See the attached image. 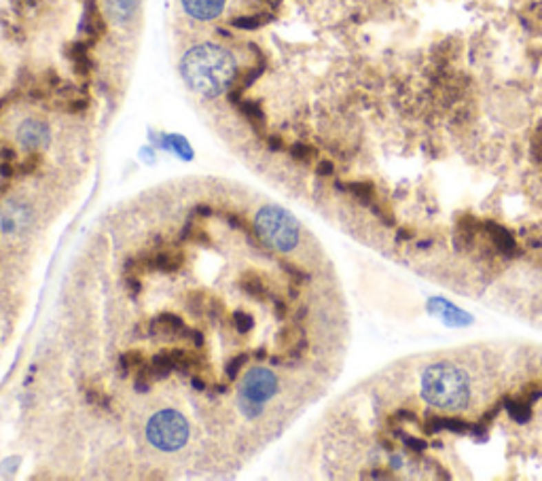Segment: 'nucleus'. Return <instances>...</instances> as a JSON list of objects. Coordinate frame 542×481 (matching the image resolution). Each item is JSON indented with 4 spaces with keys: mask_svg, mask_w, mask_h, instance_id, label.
I'll return each mask as SVG.
<instances>
[{
    "mask_svg": "<svg viewBox=\"0 0 542 481\" xmlns=\"http://www.w3.org/2000/svg\"><path fill=\"white\" fill-rule=\"evenodd\" d=\"M273 309H275V316H278V318L286 316V303H284L282 299H273Z\"/></svg>",
    "mask_w": 542,
    "mask_h": 481,
    "instance_id": "ea45409f",
    "label": "nucleus"
},
{
    "mask_svg": "<svg viewBox=\"0 0 542 481\" xmlns=\"http://www.w3.org/2000/svg\"><path fill=\"white\" fill-rule=\"evenodd\" d=\"M225 218H227V223H229L233 229H242V232H244V234H248L250 238L254 236V234H252V229H250V225H248V223H246L242 216H238V214H227Z\"/></svg>",
    "mask_w": 542,
    "mask_h": 481,
    "instance_id": "c85d7f7f",
    "label": "nucleus"
},
{
    "mask_svg": "<svg viewBox=\"0 0 542 481\" xmlns=\"http://www.w3.org/2000/svg\"><path fill=\"white\" fill-rule=\"evenodd\" d=\"M282 267H284V272H286L291 278H293V282L295 285H299V282H305L307 280V276L301 272V269H297L295 265H289V263H282Z\"/></svg>",
    "mask_w": 542,
    "mask_h": 481,
    "instance_id": "2f4dec72",
    "label": "nucleus"
},
{
    "mask_svg": "<svg viewBox=\"0 0 542 481\" xmlns=\"http://www.w3.org/2000/svg\"><path fill=\"white\" fill-rule=\"evenodd\" d=\"M125 282H127V289H129V293H132V297H138L140 295V291H142V285H140V280H138V276H127L125 278Z\"/></svg>",
    "mask_w": 542,
    "mask_h": 481,
    "instance_id": "72a5a7b5",
    "label": "nucleus"
},
{
    "mask_svg": "<svg viewBox=\"0 0 542 481\" xmlns=\"http://www.w3.org/2000/svg\"><path fill=\"white\" fill-rule=\"evenodd\" d=\"M191 384H193V388H197V390H206V382L199 378V376H193V378H191Z\"/></svg>",
    "mask_w": 542,
    "mask_h": 481,
    "instance_id": "79ce46f5",
    "label": "nucleus"
},
{
    "mask_svg": "<svg viewBox=\"0 0 542 481\" xmlns=\"http://www.w3.org/2000/svg\"><path fill=\"white\" fill-rule=\"evenodd\" d=\"M0 176L7 178V181L15 176V167H13L11 161H3V163H0Z\"/></svg>",
    "mask_w": 542,
    "mask_h": 481,
    "instance_id": "4c0bfd02",
    "label": "nucleus"
},
{
    "mask_svg": "<svg viewBox=\"0 0 542 481\" xmlns=\"http://www.w3.org/2000/svg\"><path fill=\"white\" fill-rule=\"evenodd\" d=\"M191 236H193V223L187 221V223H185V227H183L180 234H178V242H180V244H183V242H189Z\"/></svg>",
    "mask_w": 542,
    "mask_h": 481,
    "instance_id": "58836bf2",
    "label": "nucleus"
},
{
    "mask_svg": "<svg viewBox=\"0 0 542 481\" xmlns=\"http://www.w3.org/2000/svg\"><path fill=\"white\" fill-rule=\"evenodd\" d=\"M142 365H147V358H145V352H140V350H127V352L121 354V358H119L121 376H127L129 371L140 369Z\"/></svg>",
    "mask_w": 542,
    "mask_h": 481,
    "instance_id": "f3484780",
    "label": "nucleus"
},
{
    "mask_svg": "<svg viewBox=\"0 0 542 481\" xmlns=\"http://www.w3.org/2000/svg\"><path fill=\"white\" fill-rule=\"evenodd\" d=\"M246 362H248V354H238V356H233L229 362H227V367H225V376L229 378V380H236V378L240 376V371L246 367Z\"/></svg>",
    "mask_w": 542,
    "mask_h": 481,
    "instance_id": "393cba45",
    "label": "nucleus"
},
{
    "mask_svg": "<svg viewBox=\"0 0 542 481\" xmlns=\"http://www.w3.org/2000/svg\"><path fill=\"white\" fill-rule=\"evenodd\" d=\"M155 382V376L151 371V365H142L140 369L136 371V378H134V388L136 392H149L151 386Z\"/></svg>",
    "mask_w": 542,
    "mask_h": 481,
    "instance_id": "6ab92c4d",
    "label": "nucleus"
},
{
    "mask_svg": "<svg viewBox=\"0 0 542 481\" xmlns=\"http://www.w3.org/2000/svg\"><path fill=\"white\" fill-rule=\"evenodd\" d=\"M214 214V208L208 206V204H197L193 210H191V216H199V218H208Z\"/></svg>",
    "mask_w": 542,
    "mask_h": 481,
    "instance_id": "473e14b6",
    "label": "nucleus"
},
{
    "mask_svg": "<svg viewBox=\"0 0 542 481\" xmlns=\"http://www.w3.org/2000/svg\"><path fill=\"white\" fill-rule=\"evenodd\" d=\"M206 305H208V299H206V293L204 291H191L187 295V309L189 314L193 316H204L206 314Z\"/></svg>",
    "mask_w": 542,
    "mask_h": 481,
    "instance_id": "a211bd4d",
    "label": "nucleus"
},
{
    "mask_svg": "<svg viewBox=\"0 0 542 481\" xmlns=\"http://www.w3.org/2000/svg\"><path fill=\"white\" fill-rule=\"evenodd\" d=\"M87 49H90V43H87V41H76V43H72V45L66 49V55L72 60L74 72L81 74V76H87L90 70H92V60H90V55H87Z\"/></svg>",
    "mask_w": 542,
    "mask_h": 481,
    "instance_id": "f8f14e48",
    "label": "nucleus"
},
{
    "mask_svg": "<svg viewBox=\"0 0 542 481\" xmlns=\"http://www.w3.org/2000/svg\"><path fill=\"white\" fill-rule=\"evenodd\" d=\"M191 242H195L197 246H212V240L210 236L204 232V229H199V227H193V236H191Z\"/></svg>",
    "mask_w": 542,
    "mask_h": 481,
    "instance_id": "7c9ffc66",
    "label": "nucleus"
},
{
    "mask_svg": "<svg viewBox=\"0 0 542 481\" xmlns=\"http://www.w3.org/2000/svg\"><path fill=\"white\" fill-rule=\"evenodd\" d=\"M183 7L191 17L199 21H210L222 13L225 0H183Z\"/></svg>",
    "mask_w": 542,
    "mask_h": 481,
    "instance_id": "6e6552de",
    "label": "nucleus"
},
{
    "mask_svg": "<svg viewBox=\"0 0 542 481\" xmlns=\"http://www.w3.org/2000/svg\"><path fill=\"white\" fill-rule=\"evenodd\" d=\"M187 337H189V342L195 346V350H197V348H199V350L204 348V335L199 333V331H187Z\"/></svg>",
    "mask_w": 542,
    "mask_h": 481,
    "instance_id": "c9c22d12",
    "label": "nucleus"
},
{
    "mask_svg": "<svg viewBox=\"0 0 542 481\" xmlns=\"http://www.w3.org/2000/svg\"><path fill=\"white\" fill-rule=\"evenodd\" d=\"M492 232H494L492 234L494 244L498 246L500 252H512V250H515V240H512V236L506 229L498 227V225H492Z\"/></svg>",
    "mask_w": 542,
    "mask_h": 481,
    "instance_id": "aec40b11",
    "label": "nucleus"
},
{
    "mask_svg": "<svg viewBox=\"0 0 542 481\" xmlns=\"http://www.w3.org/2000/svg\"><path fill=\"white\" fill-rule=\"evenodd\" d=\"M506 409H508L510 418L515 420V422H528L530 416H532L530 403H525V401H508V403H506Z\"/></svg>",
    "mask_w": 542,
    "mask_h": 481,
    "instance_id": "412c9836",
    "label": "nucleus"
},
{
    "mask_svg": "<svg viewBox=\"0 0 542 481\" xmlns=\"http://www.w3.org/2000/svg\"><path fill=\"white\" fill-rule=\"evenodd\" d=\"M147 439L161 451H176L189 439V422L174 409H163L149 420Z\"/></svg>",
    "mask_w": 542,
    "mask_h": 481,
    "instance_id": "20e7f679",
    "label": "nucleus"
},
{
    "mask_svg": "<svg viewBox=\"0 0 542 481\" xmlns=\"http://www.w3.org/2000/svg\"><path fill=\"white\" fill-rule=\"evenodd\" d=\"M348 191L352 195H356V200H360V202H371V197H373V187H371L368 183H352V185H348Z\"/></svg>",
    "mask_w": 542,
    "mask_h": 481,
    "instance_id": "bb28decb",
    "label": "nucleus"
},
{
    "mask_svg": "<svg viewBox=\"0 0 542 481\" xmlns=\"http://www.w3.org/2000/svg\"><path fill=\"white\" fill-rule=\"evenodd\" d=\"M254 234L273 250L291 252L299 244V223L286 210L265 206L254 216Z\"/></svg>",
    "mask_w": 542,
    "mask_h": 481,
    "instance_id": "7ed1b4c3",
    "label": "nucleus"
},
{
    "mask_svg": "<svg viewBox=\"0 0 542 481\" xmlns=\"http://www.w3.org/2000/svg\"><path fill=\"white\" fill-rule=\"evenodd\" d=\"M267 149L271 153H278V151H284V140L280 136H267Z\"/></svg>",
    "mask_w": 542,
    "mask_h": 481,
    "instance_id": "f704fd0d",
    "label": "nucleus"
},
{
    "mask_svg": "<svg viewBox=\"0 0 542 481\" xmlns=\"http://www.w3.org/2000/svg\"><path fill=\"white\" fill-rule=\"evenodd\" d=\"M185 265V252L183 250H157L151 254V269L174 274Z\"/></svg>",
    "mask_w": 542,
    "mask_h": 481,
    "instance_id": "9b49d317",
    "label": "nucleus"
},
{
    "mask_svg": "<svg viewBox=\"0 0 542 481\" xmlns=\"http://www.w3.org/2000/svg\"><path fill=\"white\" fill-rule=\"evenodd\" d=\"M291 157L299 163H309V161H313V157H316V149H311L307 145H295V147H291Z\"/></svg>",
    "mask_w": 542,
    "mask_h": 481,
    "instance_id": "a878e982",
    "label": "nucleus"
},
{
    "mask_svg": "<svg viewBox=\"0 0 542 481\" xmlns=\"http://www.w3.org/2000/svg\"><path fill=\"white\" fill-rule=\"evenodd\" d=\"M206 312H208L210 320H214V323H220V320L225 318V314H227V309H225L222 301H218V299H208Z\"/></svg>",
    "mask_w": 542,
    "mask_h": 481,
    "instance_id": "cd10ccee",
    "label": "nucleus"
},
{
    "mask_svg": "<svg viewBox=\"0 0 542 481\" xmlns=\"http://www.w3.org/2000/svg\"><path fill=\"white\" fill-rule=\"evenodd\" d=\"M240 399H242V411H244L248 418H256V416H259V413L263 411L261 403L250 401V399H244V397H240Z\"/></svg>",
    "mask_w": 542,
    "mask_h": 481,
    "instance_id": "c756f323",
    "label": "nucleus"
},
{
    "mask_svg": "<svg viewBox=\"0 0 542 481\" xmlns=\"http://www.w3.org/2000/svg\"><path fill=\"white\" fill-rule=\"evenodd\" d=\"M405 441H407L409 447H413V449H417V451H424V447H426V443H424V441H417V439H405Z\"/></svg>",
    "mask_w": 542,
    "mask_h": 481,
    "instance_id": "37998d69",
    "label": "nucleus"
},
{
    "mask_svg": "<svg viewBox=\"0 0 542 481\" xmlns=\"http://www.w3.org/2000/svg\"><path fill=\"white\" fill-rule=\"evenodd\" d=\"M49 127L41 119H25L17 127V140L19 145L28 151H41L49 145Z\"/></svg>",
    "mask_w": 542,
    "mask_h": 481,
    "instance_id": "423d86ee",
    "label": "nucleus"
},
{
    "mask_svg": "<svg viewBox=\"0 0 542 481\" xmlns=\"http://www.w3.org/2000/svg\"><path fill=\"white\" fill-rule=\"evenodd\" d=\"M265 356H267L265 350H259V352H256V358H265Z\"/></svg>",
    "mask_w": 542,
    "mask_h": 481,
    "instance_id": "c03bdc74",
    "label": "nucleus"
},
{
    "mask_svg": "<svg viewBox=\"0 0 542 481\" xmlns=\"http://www.w3.org/2000/svg\"><path fill=\"white\" fill-rule=\"evenodd\" d=\"M174 369H176V362H174L172 350H161L151 358V371L155 380H165Z\"/></svg>",
    "mask_w": 542,
    "mask_h": 481,
    "instance_id": "4468645a",
    "label": "nucleus"
},
{
    "mask_svg": "<svg viewBox=\"0 0 542 481\" xmlns=\"http://www.w3.org/2000/svg\"><path fill=\"white\" fill-rule=\"evenodd\" d=\"M240 112L246 117V121L250 123V127L256 132V134H263L265 132V112L261 108L259 102H254V100H242L238 104Z\"/></svg>",
    "mask_w": 542,
    "mask_h": 481,
    "instance_id": "ddd939ff",
    "label": "nucleus"
},
{
    "mask_svg": "<svg viewBox=\"0 0 542 481\" xmlns=\"http://www.w3.org/2000/svg\"><path fill=\"white\" fill-rule=\"evenodd\" d=\"M333 172H335V165L331 161H320L316 165V174L318 176H333Z\"/></svg>",
    "mask_w": 542,
    "mask_h": 481,
    "instance_id": "e433bc0d",
    "label": "nucleus"
},
{
    "mask_svg": "<svg viewBox=\"0 0 542 481\" xmlns=\"http://www.w3.org/2000/svg\"><path fill=\"white\" fill-rule=\"evenodd\" d=\"M149 333L151 337L157 335H165V337H180L183 333H187V325L180 316L176 314H161L157 318L151 320L149 325Z\"/></svg>",
    "mask_w": 542,
    "mask_h": 481,
    "instance_id": "1a4fd4ad",
    "label": "nucleus"
},
{
    "mask_svg": "<svg viewBox=\"0 0 542 481\" xmlns=\"http://www.w3.org/2000/svg\"><path fill=\"white\" fill-rule=\"evenodd\" d=\"M81 30L87 34V43H96L104 32H106V21L104 17L100 15L98 7L87 3V7H85V15H83V21H81Z\"/></svg>",
    "mask_w": 542,
    "mask_h": 481,
    "instance_id": "9d476101",
    "label": "nucleus"
},
{
    "mask_svg": "<svg viewBox=\"0 0 542 481\" xmlns=\"http://www.w3.org/2000/svg\"><path fill=\"white\" fill-rule=\"evenodd\" d=\"M275 392H278V378L273 376V371L256 367V369H250L246 373L242 388H240V397L256 401V403H265Z\"/></svg>",
    "mask_w": 542,
    "mask_h": 481,
    "instance_id": "39448f33",
    "label": "nucleus"
},
{
    "mask_svg": "<svg viewBox=\"0 0 542 481\" xmlns=\"http://www.w3.org/2000/svg\"><path fill=\"white\" fill-rule=\"evenodd\" d=\"M0 157H3V161H13L15 159V149L13 147H3V151H0Z\"/></svg>",
    "mask_w": 542,
    "mask_h": 481,
    "instance_id": "a19ab883",
    "label": "nucleus"
},
{
    "mask_svg": "<svg viewBox=\"0 0 542 481\" xmlns=\"http://www.w3.org/2000/svg\"><path fill=\"white\" fill-rule=\"evenodd\" d=\"M41 163H43V157H41V153H39V151H30V153H28V157L21 161V165H19L17 172H19V174H23V176H30V174H34V172H37Z\"/></svg>",
    "mask_w": 542,
    "mask_h": 481,
    "instance_id": "b1692460",
    "label": "nucleus"
},
{
    "mask_svg": "<svg viewBox=\"0 0 542 481\" xmlns=\"http://www.w3.org/2000/svg\"><path fill=\"white\" fill-rule=\"evenodd\" d=\"M180 72L193 92L216 98L233 88L238 66L227 49L218 45H199L183 58Z\"/></svg>",
    "mask_w": 542,
    "mask_h": 481,
    "instance_id": "f257e3e1",
    "label": "nucleus"
},
{
    "mask_svg": "<svg viewBox=\"0 0 542 481\" xmlns=\"http://www.w3.org/2000/svg\"><path fill=\"white\" fill-rule=\"evenodd\" d=\"M238 287L244 295H248L250 299H256V301H263V299L271 297L267 278L259 272H244L238 280Z\"/></svg>",
    "mask_w": 542,
    "mask_h": 481,
    "instance_id": "0eeeda50",
    "label": "nucleus"
},
{
    "mask_svg": "<svg viewBox=\"0 0 542 481\" xmlns=\"http://www.w3.org/2000/svg\"><path fill=\"white\" fill-rule=\"evenodd\" d=\"M231 323H233L236 331L242 333V335L250 333L252 327H254V318L248 312H244V309H236V312L231 314Z\"/></svg>",
    "mask_w": 542,
    "mask_h": 481,
    "instance_id": "4be33fe9",
    "label": "nucleus"
},
{
    "mask_svg": "<svg viewBox=\"0 0 542 481\" xmlns=\"http://www.w3.org/2000/svg\"><path fill=\"white\" fill-rule=\"evenodd\" d=\"M106 7H108V15L112 17V21L125 23L136 13V0H108Z\"/></svg>",
    "mask_w": 542,
    "mask_h": 481,
    "instance_id": "2eb2a0df",
    "label": "nucleus"
},
{
    "mask_svg": "<svg viewBox=\"0 0 542 481\" xmlns=\"http://www.w3.org/2000/svg\"><path fill=\"white\" fill-rule=\"evenodd\" d=\"M265 23V19L261 15H242V17H233L231 25L238 28V30H256Z\"/></svg>",
    "mask_w": 542,
    "mask_h": 481,
    "instance_id": "5701e85b",
    "label": "nucleus"
},
{
    "mask_svg": "<svg viewBox=\"0 0 542 481\" xmlns=\"http://www.w3.org/2000/svg\"><path fill=\"white\" fill-rule=\"evenodd\" d=\"M305 342V335L301 331L299 325H289V327H284L280 333H278V346L282 350H291L293 346L297 344H303Z\"/></svg>",
    "mask_w": 542,
    "mask_h": 481,
    "instance_id": "dca6fc26",
    "label": "nucleus"
},
{
    "mask_svg": "<svg viewBox=\"0 0 542 481\" xmlns=\"http://www.w3.org/2000/svg\"><path fill=\"white\" fill-rule=\"evenodd\" d=\"M421 399L441 411H462L472 401V380L460 365L439 360L421 373Z\"/></svg>",
    "mask_w": 542,
    "mask_h": 481,
    "instance_id": "f03ea898",
    "label": "nucleus"
}]
</instances>
